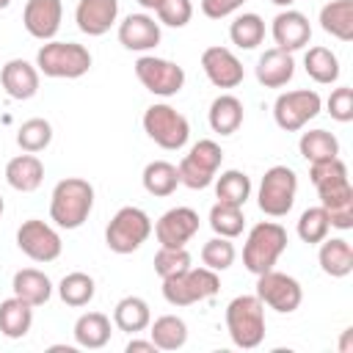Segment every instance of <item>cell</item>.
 <instances>
[{"mask_svg": "<svg viewBox=\"0 0 353 353\" xmlns=\"http://www.w3.org/2000/svg\"><path fill=\"white\" fill-rule=\"evenodd\" d=\"M94 207V185L80 176H66L52 188L50 218L61 229H80Z\"/></svg>", "mask_w": 353, "mask_h": 353, "instance_id": "cell-1", "label": "cell"}, {"mask_svg": "<svg viewBox=\"0 0 353 353\" xmlns=\"http://www.w3.org/2000/svg\"><path fill=\"white\" fill-rule=\"evenodd\" d=\"M226 331L237 347H259L265 339V303L256 295L232 298L226 306Z\"/></svg>", "mask_w": 353, "mask_h": 353, "instance_id": "cell-2", "label": "cell"}, {"mask_svg": "<svg viewBox=\"0 0 353 353\" xmlns=\"http://www.w3.org/2000/svg\"><path fill=\"white\" fill-rule=\"evenodd\" d=\"M284 248H287V229L276 221H259L245 237L243 265H245L248 273L259 276V273L270 270L279 262Z\"/></svg>", "mask_w": 353, "mask_h": 353, "instance_id": "cell-3", "label": "cell"}, {"mask_svg": "<svg viewBox=\"0 0 353 353\" xmlns=\"http://www.w3.org/2000/svg\"><path fill=\"white\" fill-rule=\"evenodd\" d=\"M36 69L44 77L77 80L91 69V52L77 41H55V39H50L36 52Z\"/></svg>", "mask_w": 353, "mask_h": 353, "instance_id": "cell-4", "label": "cell"}, {"mask_svg": "<svg viewBox=\"0 0 353 353\" xmlns=\"http://www.w3.org/2000/svg\"><path fill=\"white\" fill-rule=\"evenodd\" d=\"M221 290V279L210 268H188L176 276L163 279V298L171 306H190L212 298Z\"/></svg>", "mask_w": 353, "mask_h": 353, "instance_id": "cell-5", "label": "cell"}, {"mask_svg": "<svg viewBox=\"0 0 353 353\" xmlns=\"http://www.w3.org/2000/svg\"><path fill=\"white\" fill-rule=\"evenodd\" d=\"M223 163V149L204 138V141H196L190 146V152L179 160L176 171H179V185L190 188V190H204L215 182V174Z\"/></svg>", "mask_w": 353, "mask_h": 353, "instance_id": "cell-6", "label": "cell"}, {"mask_svg": "<svg viewBox=\"0 0 353 353\" xmlns=\"http://www.w3.org/2000/svg\"><path fill=\"white\" fill-rule=\"evenodd\" d=\"M152 234V221L141 207H121L108 229H105V243L113 254H132L138 251Z\"/></svg>", "mask_w": 353, "mask_h": 353, "instance_id": "cell-7", "label": "cell"}, {"mask_svg": "<svg viewBox=\"0 0 353 353\" xmlns=\"http://www.w3.org/2000/svg\"><path fill=\"white\" fill-rule=\"evenodd\" d=\"M143 130H146V135L160 149H168V152L182 149L188 143V138H190L188 119L176 108H171L165 102H154V105L146 108V113H143Z\"/></svg>", "mask_w": 353, "mask_h": 353, "instance_id": "cell-8", "label": "cell"}, {"mask_svg": "<svg viewBox=\"0 0 353 353\" xmlns=\"http://www.w3.org/2000/svg\"><path fill=\"white\" fill-rule=\"evenodd\" d=\"M298 193V176L287 165H270L259 182V210L270 218H281L292 210Z\"/></svg>", "mask_w": 353, "mask_h": 353, "instance_id": "cell-9", "label": "cell"}, {"mask_svg": "<svg viewBox=\"0 0 353 353\" xmlns=\"http://www.w3.org/2000/svg\"><path fill=\"white\" fill-rule=\"evenodd\" d=\"M320 108H323V99L312 88L284 91L273 102V119L284 132H298L320 113Z\"/></svg>", "mask_w": 353, "mask_h": 353, "instance_id": "cell-10", "label": "cell"}, {"mask_svg": "<svg viewBox=\"0 0 353 353\" xmlns=\"http://www.w3.org/2000/svg\"><path fill=\"white\" fill-rule=\"evenodd\" d=\"M135 77L154 97H174L185 85V69L174 61L154 58V55H141L135 61Z\"/></svg>", "mask_w": 353, "mask_h": 353, "instance_id": "cell-11", "label": "cell"}, {"mask_svg": "<svg viewBox=\"0 0 353 353\" xmlns=\"http://www.w3.org/2000/svg\"><path fill=\"white\" fill-rule=\"evenodd\" d=\"M256 298L270 306L273 312L279 314H290L301 306L303 301V290L298 284V279L287 276V273H279V270H265L256 276Z\"/></svg>", "mask_w": 353, "mask_h": 353, "instance_id": "cell-12", "label": "cell"}, {"mask_svg": "<svg viewBox=\"0 0 353 353\" xmlns=\"http://www.w3.org/2000/svg\"><path fill=\"white\" fill-rule=\"evenodd\" d=\"M17 245L33 262H52L61 256V248H63L61 234L39 218H30L17 229Z\"/></svg>", "mask_w": 353, "mask_h": 353, "instance_id": "cell-13", "label": "cell"}, {"mask_svg": "<svg viewBox=\"0 0 353 353\" xmlns=\"http://www.w3.org/2000/svg\"><path fill=\"white\" fill-rule=\"evenodd\" d=\"M199 232V212L193 207H174L154 223V237L163 248H185Z\"/></svg>", "mask_w": 353, "mask_h": 353, "instance_id": "cell-14", "label": "cell"}, {"mask_svg": "<svg viewBox=\"0 0 353 353\" xmlns=\"http://www.w3.org/2000/svg\"><path fill=\"white\" fill-rule=\"evenodd\" d=\"M201 69L215 88H237L245 77L240 58L226 47H207L201 52Z\"/></svg>", "mask_w": 353, "mask_h": 353, "instance_id": "cell-15", "label": "cell"}, {"mask_svg": "<svg viewBox=\"0 0 353 353\" xmlns=\"http://www.w3.org/2000/svg\"><path fill=\"white\" fill-rule=\"evenodd\" d=\"M61 17H63L61 0H28L22 11V25L33 39L50 41L61 28Z\"/></svg>", "mask_w": 353, "mask_h": 353, "instance_id": "cell-16", "label": "cell"}, {"mask_svg": "<svg viewBox=\"0 0 353 353\" xmlns=\"http://www.w3.org/2000/svg\"><path fill=\"white\" fill-rule=\"evenodd\" d=\"M317 196H320V207L328 212L331 226L353 229V185H350V179L323 185V188H317Z\"/></svg>", "mask_w": 353, "mask_h": 353, "instance_id": "cell-17", "label": "cell"}, {"mask_svg": "<svg viewBox=\"0 0 353 353\" xmlns=\"http://www.w3.org/2000/svg\"><path fill=\"white\" fill-rule=\"evenodd\" d=\"M270 33H273V41H276L279 50L295 52V50H301V47L309 44V39H312V25H309L306 14H301V11H295V8H287V11H281V14L273 17Z\"/></svg>", "mask_w": 353, "mask_h": 353, "instance_id": "cell-18", "label": "cell"}, {"mask_svg": "<svg viewBox=\"0 0 353 353\" xmlns=\"http://www.w3.org/2000/svg\"><path fill=\"white\" fill-rule=\"evenodd\" d=\"M119 41L121 47L135 52L154 50L160 44V22H154V17L149 14H130L119 25Z\"/></svg>", "mask_w": 353, "mask_h": 353, "instance_id": "cell-19", "label": "cell"}, {"mask_svg": "<svg viewBox=\"0 0 353 353\" xmlns=\"http://www.w3.org/2000/svg\"><path fill=\"white\" fill-rule=\"evenodd\" d=\"M116 17H119V0H80L74 8V22L85 36L108 33Z\"/></svg>", "mask_w": 353, "mask_h": 353, "instance_id": "cell-20", "label": "cell"}, {"mask_svg": "<svg viewBox=\"0 0 353 353\" xmlns=\"http://www.w3.org/2000/svg\"><path fill=\"white\" fill-rule=\"evenodd\" d=\"M0 83L11 99H30L39 91V69L25 58H11L0 69Z\"/></svg>", "mask_w": 353, "mask_h": 353, "instance_id": "cell-21", "label": "cell"}, {"mask_svg": "<svg viewBox=\"0 0 353 353\" xmlns=\"http://www.w3.org/2000/svg\"><path fill=\"white\" fill-rule=\"evenodd\" d=\"M292 74H295V61H292V52L287 50L270 47L256 61V80L265 88H281L292 80Z\"/></svg>", "mask_w": 353, "mask_h": 353, "instance_id": "cell-22", "label": "cell"}, {"mask_svg": "<svg viewBox=\"0 0 353 353\" xmlns=\"http://www.w3.org/2000/svg\"><path fill=\"white\" fill-rule=\"evenodd\" d=\"M6 182L19 193H33L44 182V163L30 152L17 154L6 165Z\"/></svg>", "mask_w": 353, "mask_h": 353, "instance_id": "cell-23", "label": "cell"}, {"mask_svg": "<svg viewBox=\"0 0 353 353\" xmlns=\"http://www.w3.org/2000/svg\"><path fill=\"white\" fill-rule=\"evenodd\" d=\"M11 290L17 298H22L30 306H44L52 295V281L47 279V273L36 270V268H22L14 273Z\"/></svg>", "mask_w": 353, "mask_h": 353, "instance_id": "cell-24", "label": "cell"}, {"mask_svg": "<svg viewBox=\"0 0 353 353\" xmlns=\"http://www.w3.org/2000/svg\"><path fill=\"white\" fill-rule=\"evenodd\" d=\"M320 268L325 276L331 279H345L350 270H353V245L345 240V237H325L323 245H320Z\"/></svg>", "mask_w": 353, "mask_h": 353, "instance_id": "cell-25", "label": "cell"}, {"mask_svg": "<svg viewBox=\"0 0 353 353\" xmlns=\"http://www.w3.org/2000/svg\"><path fill=\"white\" fill-rule=\"evenodd\" d=\"M74 342L85 350H99L110 342V320L102 312H85L74 323Z\"/></svg>", "mask_w": 353, "mask_h": 353, "instance_id": "cell-26", "label": "cell"}, {"mask_svg": "<svg viewBox=\"0 0 353 353\" xmlns=\"http://www.w3.org/2000/svg\"><path fill=\"white\" fill-rule=\"evenodd\" d=\"M207 119H210L212 132H218V135H232V132H237L240 124H243V102H240L234 94H221V97L212 99Z\"/></svg>", "mask_w": 353, "mask_h": 353, "instance_id": "cell-27", "label": "cell"}, {"mask_svg": "<svg viewBox=\"0 0 353 353\" xmlns=\"http://www.w3.org/2000/svg\"><path fill=\"white\" fill-rule=\"evenodd\" d=\"M33 325V306L22 298H6L0 301V331L8 339H22Z\"/></svg>", "mask_w": 353, "mask_h": 353, "instance_id": "cell-28", "label": "cell"}, {"mask_svg": "<svg viewBox=\"0 0 353 353\" xmlns=\"http://www.w3.org/2000/svg\"><path fill=\"white\" fill-rule=\"evenodd\" d=\"M113 323H116V328L124 331V334H138V331L149 328V323H152L149 303H146L143 298H138V295L121 298V301L116 303V309H113Z\"/></svg>", "mask_w": 353, "mask_h": 353, "instance_id": "cell-29", "label": "cell"}, {"mask_svg": "<svg viewBox=\"0 0 353 353\" xmlns=\"http://www.w3.org/2000/svg\"><path fill=\"white\" fill-rule=\"evenodd\" d=\"M320 28L339 41L353 39V0H331L320 8Z\"/></svg>", "mask_w": 353, "mask_h": 353, "instance_id": "cell-30", "label": "cell"}, {"mask_svg": "<svg viewBox=\"0 0 353 353\" xmlns=\"http://www.w3.org/2000/svg\"><path fill=\"white\" fill-rule=\"evenodd\" d=\"M141 182H143L146 193L163 199V196H171V193L176 190V185H179V171H176V165L168 163V160H152V163H146V168H143V174H141Z\"/></svg>", "mask_w": 353, "mask_h": 353, "instance_id": "cell-31", "label": "cell"}, {"mask_svg": "<svg viewBox=\"0 0 353 353\" xmlns=\"http://www.w3.org/2000/svg\"><path fill=\"white\" fill-rule=\"evenodd\" d=\"M303 69L320 85H331L339 80V58L328 47H309L303 55Z\"/></svg>", "mask_w": 353, "mask_h": 353, "instance_id": "cell-32", "label": "cell"}, {"mask_svg": "<svg viewBox=\"0 0 353 353\" xmlns=\"http://www.w3.org/2000/svg\"><path fill=\"white\" fill-rule=\"evenodd\" d=\"M149 325H152L149 339L157 345V350H179L188 342V325L176 314H163Z\"/></svg>", "mask_w": 353, "mask_h": 353, "instance_id": "cell-33", "label": "cell"}, {"mask_svg": "<svg viewBox=\"0 0 353 353\" xmlns=\"http://www.w3.org/2000/svg\"><path fill=\"white\" fill-rule=\"evenodd\" d=\"M298 149H301V157L309 160V163L339 157V141L328 130H309V132H303L301 141H298Z\"/></svg>", "mask_w": 353, "mask_h": 353, "instance_id": "cell-34", "label": "cell"}, {"mask_svg": "<svg viewBox=\"0 0 353 353\" xmlns=\"http://www.w3.org/2000/svg\"><path fill=\"white\" fill-rule=\"evenodd\" d=\"M215 196H218V201H223V204H237V207H243V204L248 201V196H251V179H248V174H243V171H237V168L223 171V174L215 179Z\"/></svg>", "mask_w": 353, "mask_h": 353, "instance_id": "cell-35", "label": "cell"}, {"mask_svg": "<svg viewBox=\"0 0 353 353\" xmlns=\"http://www.w3.org/2000/svg\"><path fill=\"white\" fill-rule=\"evenodd\" d=\"M229 39L240 50H254L265 39V19L259 14H240L229 25Z\"/></svg>", "mask_w": 353, "mask_h": 353, "instance_id": "cell-36", "label": "cell"}, {"mask_svg": "<svg viewBox=\"0 0 353 353\" xmlns=\"http://www.w3.org/2000/svg\"><path fill=\"white\" fill-rule=\"evenodd\" d=\"M94 292H97L94 279H91L88 273H83V270L66 273V276L61 279V284H58V295H61V301H63L66 306H74V309L91 303Z\"/></svg>", "mask_w": 353, "mask_h": 353, "instance_id": "cell-37", "label": "cell"}, {"mask_svg": "<svg viewBox=\"0 0 353 353\" xmlns=\"http://www.w3.org/2000/svg\"><path fill=\"white\" fill-rule=\"evenodd\" d=\"M210 226L218 237H237L245 226V215H243V207L237 204H223V201H215L212 210H210Z\"/></svg>", "mask_w": 353, "mask_h": 353, "instance_id": "cell-38", "label": "cell"}, {"mask_svg": "<svg viewBox=\"0 0 353 353\" xmlns=\"http://www.w3.org/2000/svg\"><path fill=\"white\" fill-rule=\"evenodd\" d=\"M52 141V124L47 119H28L22 121V127L17 130V143L22 152H44Z\"/></svg>", "mask_w": 353, "mask_h": 353, "instance_id": "cell-39", "label": "cell"}, {"mask_svg": "<svg viewBox=\"0 0 353 353\" xmlns=\"http://www.w3.org/2000/svg\"><path fill=\"white\" fill-rule=\"evenodd\" d=\"M331 232V221H328V212L323 207H309L301 212L298 218V237L309 245H317L328 237Z\"/></svg>", "mask_w": 353, "mask_h": 353, "instance_id": "cell-40", "label": "cell"}, {"mask_svg": "<svg viewBox=\"0 0 353 353\" xmlns=\"http://www.w3.org/2000/svg\"><path fill=\"white\" fill-rule=\"evenodd\" d=\"M234 256H237V251H234V245H232V240L229 237H212V240H207L204 245H201V262H204V268H210V270H226V268H232L234 265Z\"/></svg>", "mask_w": 353, "mask_h": 353, "instance_id": "cell-41", "label": "cell"}, {"mask_svg": "<svg viewBox=\"0 0 353 353\" xmlns=\"http://www.w3.org/2000/svg\"><path fill=\"white\" fill-rule=\"evenodd\" d=\"M190 268V254L185 248H163L154 254V273L160 279H168V276H176L182 270Z\"/></svg>", "mask_w": 353, "mask_h": 353, "instance_id": "cell-42", "label": "cell"}, {"mask_svg": "<svg viewBox=\"0 0 353 353\" xmlns=\"http://www.w3.org/2000/svg\"><path fill=\"white\" fill-rule=\"evenodd\" d=\"M157 19L168 28H185L193 17V3L190 0H160V6L154 8Z\"/></svg>", "mask_w": 353, "mask_h": 353, "instance_id": "cell-43", "label": "cell"}, {"mask_svg": "<svg viewBox=\"0 0 353 353\" xmlns=\"http://www.w3.org/2000/svg\"><path fill=\"white\" fill-rule=\"evenodd\" d=\"M309 176H312V185H314V188H323V185H331V182L347 179V165H345L339 157L320 160V163H312Z\"/></svg>", "mask_w": 353, "mask_h": 353, "instance_id": "cell-44", "label": "cell"}, {"mask_svg": "<svg viewBox=\"0 0 353 353\" xmlns=\"http://www.w3.org/2000/svg\"><path fill=\"white\" fill-rule=\"evenodd\" d=\"M325 108H328L331 119H336V121H342V124L353 121V88H350V85L334 88L331 97H328V102H325Z\"/></svg>", "mask_w": 353, "mask_h": 353, "instance_id": "cell-45", "label": "cell"}, {"mask_svg": "<svg viewBox=\"0 0 353 353\" xmlns=\"http://www.w3.org/2000/svg\"><path fill=\"white\" fill-rule=\"evenodd\" d=\"M245 0H201V14L210 19H223L234 14Z\"/></svg>", "mask_w": 353, "mask_h": 353, "instance_id": "cell-46", "label": "cell"}, {"mask_svg": "<svg viewBox=\"0 0 353 353\" xmlns=\"http://www.w3.org/2000/svg\"><path fill=\"white\" fill-rule=\"evenodd\" d=\"M127 353H157V345L152 339H130Z\"/></svg>", "mask_w": 353, "mask_h": 353, "instance_id": "cell-47", "label": "cell"}, {"mask_svg": "<svg viewBox=\"0 0 353 353\" xmlns=\"http://www.w3.org/2000/svg\"><path fill=\"white\" fill-rule=\"evenodd\" d=\"M339 350H342V353H350V328L342 334V345H339Z\"/></svg>", "mask_w": 353, "mask_h": 353, "instance_id": "cell-48", "label": "cell"}, {"mask_svg": "<svg viewBox=\"0 0 353 353\" xmlns=\"http://www.w3.org/2000/svg\"><path fill=\"white\" fill-rule=\"evenodd\" d=\"M138 6L146 8V11H154V8L160 6V0H138Z\"/></svg>", "mask_w": 353, "mask_h": 353, "instance_id": "cell-49", "label": "cell"}, {"mask_svg": "<svg viewBox=\"0 0 353 353\" xmlns=\"http://www.w3.org/2000/svg\"><path fill=\"white\" fill-rule=\"evenodd\" d=\"M270 3H276V6H284V8H287V6H292L295 0H270Z\"/></svg>", "mask_w": 353, "mask_h": 353, "instance_id": "cell-50", "label": "cell"}, {"mask_svg": "<svg viewBox=\"0 0 353 353\" xmlns=\"http://www.w3.org/2000/svg\"><path fill=\"white\" fill-rule=\"evenodd\" d=\"M8 6H11V0H0V11H3V8H8Z\"/></svg>", "mask_w": 353, "mask_h": 353, "instance_id": "cell-51", "label": "cell"}, {"mask_svg": "<svg viewBox=\"0 0 353 353\" xmlns=\"http://www.w3.org/2000/svg\"><path fill=\"white\" fill-rule=\"evenodd\" d=\"M3 210H6V201H3V196H0V215H3Z\"/></svg>", "mask_w": 353, "mask_h": 353, "instance_id": "cell-52", "label": "cell"}]
</instances>
